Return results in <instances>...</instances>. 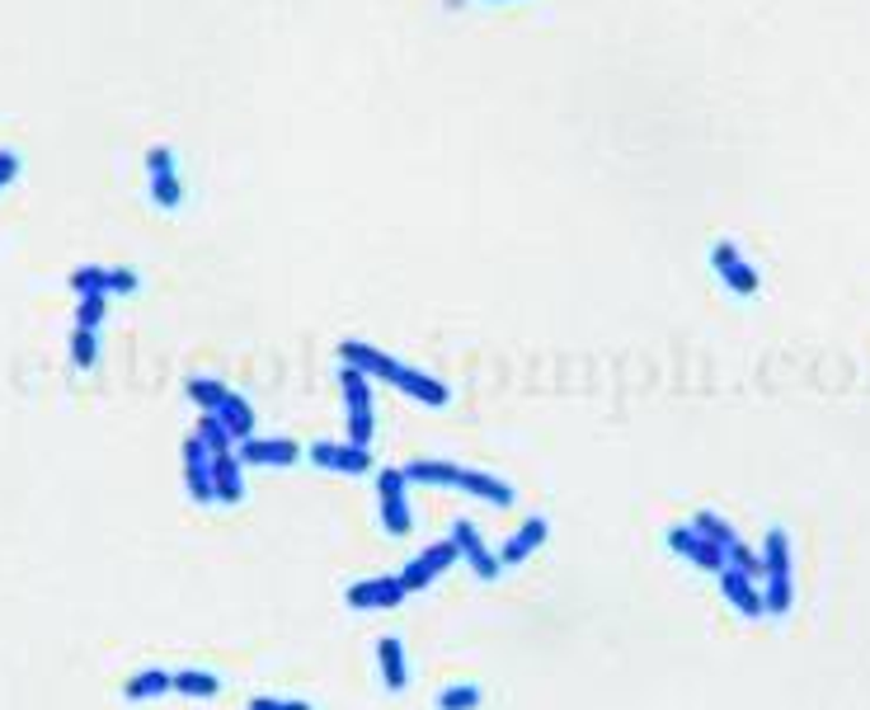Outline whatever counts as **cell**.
Returning <instances> with one entry per match:
<instances>
[{
    "label": "cell",
    "mask_w": 870,
    "mask_h": 710,
    "mask_svg": "<svg viewBox=\"0 0 870 710\" xmlns=\"http://www.w3.org/2000/svg\"><path fill=\"white\" fill-rule=\"evenodd\" d=\"M339 358H344V367H358L363 377H377L386 386H396L400 396H410L419 405H448L452 400V390L438 377H429V372H419V367H405L400 358H391V353H381L373 344L348 340V344H339Z\"/></svg>",
    "instance_id": "cell-1"
},
{
    "label": "cell",
    "mask_w": 870,
    "mask_h": 710,
    "mask_svg": "<svg viewBox=\"0 0 870 710\" xmlns=\"http://www.w3.org/2000/svg\"><path fill=\"white\" fill-rule=\"evenodd\" d=\"M400 476H405V484H448V490L475 494V499L494 503V509H509L513 503V484H504L490 471L457 466V461H410V466H400Z\"/></svg>",
    "instance_id": "cell-2"
},
{
    "label": "cell",
    "mask_w": 870,
    "mask_h": 710,
    "mask_svg": "<svg viewBox=\"0 0 870 710\" xmlns=\"http://www.w3.org/2000/svg\"><path fill=\"white\" fill-rule=\"evenodd\" d=\"M189 400L202 409V415H217L221 424H227V434L235 438V447L250 442V438H259L254 405H250L245 396H235L231 386H221V382H212V377H193V382H189Z\"/></svg>",
    "instance_id": "cell-3"
},
{
    "label": "cell",
    "mask_w": 870,
    "mask_h": 710,
    "mask_svg": "<svg viewBox=\"0 0 870 710\" xmlns=\"http://www.w3.org/2000/svg\"><path fill=\"white\" fill-rule=\"evenodd\" d=\"M763 603L767 616H790L795 607V560H790V532L786 528H772L763 541Z\"/></svg>",
    "instance_id": "cell-4"
},
{
    "label": "cell",
    "mask_w": 870,
    "mask_h": 710,
    "mask_svg": "<svg viewBox=\"0 0 870 710\" xmlns=\"http://www.w3.org/2000/svg\"><path fill=\"white\" fill-rule=\"evenodd\" d=\"M339 390H344V434L354 447H373L377 434V415H373V377H363L358 367L339 372Z\"/></svg>",
    "instance_id": "cell-5"
},
{
    "label": "cell",
    "mask_w": 870,
    "mask_h": 710,
    "mask_svg": "<svg viewBox=\"0 0 870 710\" xmlns=\"http://www.w3.org/2000/svg\"><path fill=\"white\" fill-rule=\"evenodd\" d=\"M377 509H381V528L391 536H410L415 518H410V499H405V476L400 466L391 471H377Z\"/></svg>",
    "instance_id": "cell-6"
},
{
    "label": "cell",
    "mask_w": 870,
    "mask_h": 710,
    "mask_svg": "<svg viewBox=\"0 0 870 710\" xmlns=\"http://www.w3.org/2000/svg\"><path fill=\"white\" fill-rule=\"evenodd\" d=\"M311 466H321V471H335V476H373L377 461H373V447H354V442H311L306 447Z\"/></svg>",
    "instance_id": "cell-7"
},
{
    "label": "cell",
    "mask_w": 870,
    "mask_h": 710,
    "mask_svg": "<svg viewBox=\"0 0 870 710\" xmlns=\"http://www.w3.org/2000/svg\"><path fill=\"white\" fill-rule=\"evenodd\" d=\"M146 184H151V202L165 212L184 208V179L175 170V152L170 146H151L146 152Z\"/></svg>",
    "instance_id": "cell-8"
},
{
    "label": "cell",
    "mask_w": 870,
    "mask_h": 710,
    "mask_svg": "<svg viewBox=\"0 0 870 710\" xmlns=\"http://www.w3.org/2000/svg\"><path fill=\"white\" fill-rule=\"evenodd\" d=\"M66 283H71V292H76V296H127V292H137L141 278H137L133 269L81 264V269H71Z\"/></svg>",
    "instance_id": "cell-9"
},
{
    "label": "cell",
    "mask_w": 870,
    "mask_h": 710,
    "mask_svg": "<svg viewBox=\"0 0 870 710\" xmlns=\"http://www.w3.org/2000/svg\"><path fill=\"white\" fill-rule=\"evenodd\" d=\"M457 560H461V551H457V541L448 536V541H438V546L419 551V555L410 560V565L400 570V584L410 588V593H423V588H429V584H438V578L448 574V570L457 565Z\"/></svg>",
    "instance_id": "cell-10"
},
{
    "label": "cell",
    "mask_w": 870,
    "mask_h": 710,
    "mask_svg": "<svg viewBox=\"0 0 870 710\" xmlns=\"http://www.w3.org/2000/svg\"><path fill=\"white\" fill-rule=\"evenodd\" d=\"M410 588L400 584V574H381V578H358V584L344 588V603L354 612H386V607H400Z\"/></svg>",
    "instance_id": "cell-11"
},
{
    "label": "cell",
    "mask_w": 870,
    "mask_h": 710,
    "mask_svg": "<svg viewBox=\"0 0 870 710\" xmlns=\"http://www.w3.org/2000/svg\"><path fill=\"white\" fill-rule=\"evenodd\" d=\"M669 551H673V555H682L688 565L706 570V574H720V570L730 565L725 546H720V541H711V536H701V532L692 528V522H688V528H673V532H669Z\"/></svg>",
    "instance_id": "cell-12"
},
{
    "label": "cell",
    "mask_w": 870,
    "mask_h": 710,
    "mask_svg": "<svg viewBox=\"0 0 870 710\" xmlns=\"http://www.w3.org/2000/svg\"><path fill=\"white\" fill-rule=\"evenodd\" d=\"M452 541H457L461 560H467V565L475 570V578H480V584H494V578H499V570H504V565H499V551L490 546L485 536H480V528H475V522H467V518H461V522H452Z\"/></svg>",
    "instance_id": "cell-13"
},
{
    "label": "cell",
    "mask_w": 870,
    "mask_h": 710,
    "mask_svg": "<svg viewBox=\"0 0 870 710\" xmlns=\"http://www.w3.org/2000/svg\"><path fill=\"white\" fill-rule=\"evenodd\" d=\"M715 578H720V597H725V603H730L738 616H748V622H763V616H767V603H763V584H757L753 574L725 565Z\"/></svg>",
    "instance_id": "cell-14"
},
{
    "label": "cell",
    "mask_w": 870,
    "mask_h": 710,
    "mask_svg": "<svg viewBox=\"0 0 870 710\" xmlns=\"http://www.w3.org/2000/svg\"><path fill=\"white\" fill-rule=\"evenodd\" d=\"M711 264H715L720 278H725V288L738 292V296H753L757 288H763V278H757V269L748 264L744 254H738L734 240H715V246H711Z\"/></svg>",
    "instance_id": "cell-15"
},
{
    "label": "cell",
    "mask_w": 870,
    "mask_h": 710,
    "mask_svg": "<svg viewBox=\"0 0 870 710\" xmlns=\"http://www.w3.org/2000/svg\"><path fill=\"white\" fill-rule=\"evenodd\" d=\"M235 457L245 461V471L250 466L254 471H287V466L302 457V447L292 438H250V442L235 447Z\"/></svg>",
    "instance_id": "cell-16"
},
{
    "label": "cell",
    "mask_w": 870,
    "mask_h": 710,
    "mask_svg": "<svg viewBox=\"0 0 870 710\" xmlns=\"http://www.w3.org/2000/svg\"><path fill=\"white\" fill-rule=\"evenodd\" d=\"M184 490H189L193 503H212L217 499V490H212V452L202 447V438L184 442Z\"/></svg>",
    "instance_id": "cell-17"
},
{
    "label": "cell",
    "mask_w": 870,
    "mask_h": 710,
    "mask_svg": "<svg viewBox=\"0 0 870 710\" xmlns=\"http://www.w3.org/2000/svg\"><path fill=\"white\" fill-rule=\"evenodd\" d=\"M212 490H217V503H240V499H245V461L235 457V447L212 452Z\"/></svg>",
    "instance_id": "cell-18"
},
{
    "label": "cell",
    "mask_w": 870,
    "mask_h": 710,
    "mask_svg": "<svg viewBox=\"0 0 870 710\" xmlns=\"http://www.w3.org/2000/svg\"><path fill=\"white\" fill-rule=\"evenodd\" d=\"M546 536H551V522L546 518H527L523 528H517L504 546H499V565H523L527 555H536L546 546Z\"/></svg>",
    "instance_id": "cell-19"
},
{
    "label": "cell",
    "mask_w": 870,
    "mask_h": 710,
    "mask_svg": "<svg viewBox=\"0 0 870 710\" xmlns=\"http://www.w3.org/2000/svg\"><path fill=\"white\" fill-rule=\"evenodd\" d=\"M377 664H381L386 691H405V687H410V664H405V645L396 640V635H381V640H377Z\"/></svg>",
    "instance_id": "cell-20"
},
{
    "label": "cell",
    "mask_w": 870,
    "mask_h": 710,
    "mask_svg": "<svg viewBox=\"0 0 870 710\" xmlns=\"http://www.w3.org/2000/svg\"><path fill=\"white\" fill-rule=\"evenodd\" d=\"M175 691V672H165V668H141L137 678H127V687H123V697L127 701H160V697H170Z\"/></svg>",
    "instance_id": "cell-21"
},
{
    "label": "cell",
    "mask_w": 870,
    "mask_h": 710,
    "mask_svg": "<svg viewBox=\"0 0 870 710\" xmlns=\"http://www.w3.org/2000/svg\"><path fill=\"white\" fill-rule=\"evenodd\" d=\"M221 691L217 672H202V668H184L175 672V697H189V701H212Z\"/></svg>",
    "instance_id": "cell-22"
},
{
    "label": "cell",
    "mask_w": 870,
    "mask_h": 710,
    "mask_svg": "<svg viewBox=\"0 0 870 710\" xmlns=\"http://www.w3.org/2000/svg\"><path fill=\"white\" fill-rule=\"evenodd\" d=\"M71 363H76L81 372H90L99 363V330H71Z\"/></svg>",
    "instance_id": "cell-23"
},
{
    "label": "cell",
    "mask_w": 870,
    "mask_h": 710,
    "mask_svg": "<svg viewBox=\"0 0 870 710\" xmlns=\"http://www.w3.org/2000/svg\"><path fill=\"white\" fill-rule=\"evenodd\" d=\"M480 701H485V691L471 682H452L438 691V710H480Z\"/></svg>",
    "instance_id": "cell-24"
},
{
    "label": "cell",
    "mask_w": 870,
    "mask_h": 710,
    "mask_svg": "<svg viewBox=\"0 0 870 710\" xmlns=\"http://www.w3.org/2000/svg\"><path fill=\"white\" fill-rule=\"evenodd\" d=\"M692 528H696L701 536H711V541H720V546H725V551H730V546H738V541H744V536H738V532L730 528V522H725V518H720V513H706V509H701V513L692 518Z\"/></svg>",
    "instance_id": "cell-25"
},
{
    "label": "cell",
    "mask_w": 870,
    "mask_h": 710,
    "mask_svg": "<svg viewBox=\"0 0 870 710\" xmlns=\"http://www.w3.org/2000/svg\"><path fill=\"white\" fill-rule=\"evenodd\" d=\"M193 438H202V447H208V452H227V447H235V438L227 434V424H221L217 415H202L198 428H193Z\"/></svg>",
    "instance_id": "cell-26"
},
{
    "label": "cell",
    "mask_w": 870,
    "mask_h": 710,
    "mask_svg": "<svg viewBox=\"0 0 870 710\" xmlns=\"http://www.w3.org/2000/svg\"><path fill=\"white\" fill-rule=\"evenodd\" d=\"M108 315V296H76V325L81 330H99Z\"/></svg>",
    "instance_id": "cell-27"
},
{
    "label": "cell",
    "mask_w": 870,
    "mask_h": 710,
    "mask_svg": "<svg viewBox=\"0 0 870 710\" xmlns=\"http://www.w3.org/2000/svg\"><path fill=\"white\" fill-rule=\"evenodd\" d=\"M20 170H24L20 152H10V146H0V189H10V184L20 179Z\"/></svg>",
    "instance_id": "cell-28"
},
{
    "label": "cell",
    "mask_w": 870,
    "mask_h": 710,
    "mask_svg": "<svg viewBox=\"0 0 870 710\" xmlns=\"http://www.w3.org/2000/svg\"><path fill=\"white\" fill-rule=\"evenodd\" d=\"M250 710H311L297 697H250Z\"/></svg>",
    "instance_id": "cell-29"
},
{
    "label": "cell",
    "mask_w": 870,
    "mask_h": 710,
    "mask_svg": "<svg viewBox=\"0 0 870 710\" xmlns=\"http://www.w3.org/2000/svg\"><path fill=\"white\" fill-rule=\"evenodd\" d=\"M448 6H467V0H448Z\"/></svg>",
    "instance_id": "cell-30"
}]
</instances>
